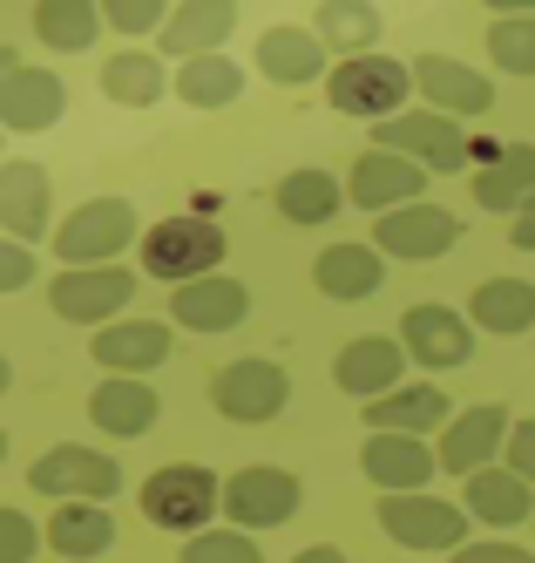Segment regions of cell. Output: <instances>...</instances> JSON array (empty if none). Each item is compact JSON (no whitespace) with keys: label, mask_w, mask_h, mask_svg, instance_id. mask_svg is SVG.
Masks as SVG:
<instances>
[{"label":"cell","mask_w":535,"mask_h":563,"mask_svg":"<svg viewBox=\"0 0 535 563\" xmlns=\"http://www.w3.org/2000/svg\"><path fill=\"white\" fill-rule=\"evenodd\" d=\"M468 327L495 333V340H515V333H535V286L528 278H481L475 299H468Z\"/></svg>","instance_id":"30"},{"label":"cell","mask_w":535,"mask_h":563,"mask_svg":"<svg viewBox=\"0 0 535 563\" xmlns=\"http://www.w3.org/2000/svg\"><path fill=\"white\" fill-rule=\"evenodd\" d=\"M231 27H237V0H177L156 34H163V55L190 62V55H218L231 42Z\"/></svg>","instance_id":"22"},{"label":"cell","mask_w":535,"mask_h":563,"mask_svg":"<svg viewBox=\"0 0 535 563\" xmlns=\"http://www.w3.org/2000/svg\"><path fill=\"white\" fill-rule=\"evenodd\" d=\"M102 34L96 0H34V42H48L55 55H81Z\"/></svg>","instance_id":"34"},{"label":"cell","mask_w":535,"mask_h":563,"mask_svg":"<svg viewBox=\"0 0 535 563\" xmlns=\"http://www.w3.org/2000/svg\"><path fill=\"white\" fill-rule=\"evenodd\" d=\"M333 380H339V394H353V400H374V394H387V387L406 380V346L387 340V333H359V340L339 346Z\"/></svg>","instance_id":"20"},{"label":"cell","mask_w":535,"mask_h":563,"mask_svg":"<svg viewBox=\"0 0 535 563\" xmlns=\"http://www.w3.org/2000/svg\"><path fill=\"white\" fill-rule=\"evenodd\" d=\"M190 109H231L237 96H244V68L218 48V55H190L183 68H177V82H170Z\"/></svg>","instance_id":"35"},{"label":"cell","mask_w":535,"mask_h":563,"mask_svg":"<svg viewBox=\"0 0 535 563\" xmlns=\"http://www.w3.org/2000/svg\"><path fill=\"white\" fill-rule=\"evenodd\" d=\"M305 503L299 475L292 468H271V462H252L237 468L224 489H218V509L231 516V530H278V522H292Z\"/></svg>","instance_id":"6"},{"label":"cell","mask_w":535,"mask_h":563,"mask_svg":"<svg viewBox=\"0 0 535 563\" xmlns=\"http://www.w3.org/2000/svg\"><path fill=\"white\" fill-rule=\"evenodd\" d=\"M509 245L515 252H535V197H522V205L509 211Z\"/></svg>","instance_id":"43"},{"label":"cell","mask_w":535,"mask_h":563,"mask_svg":"<svg viewBox=\"0 0 535 563\" xmlns=\"http://www.w3.org/2000/svg\"><path fill=\"white\" fill-rule=\"evenodd\" d=\"M271 205H278L285 224H325V218H339V211H346V184H339L333 170L305 164V170H285V177H278Z\"/></svg>","instance_id":"28"},{"label":"cell","mask_w":535,"mask_h":563,"mask_svg":"<svg viewBox=\"0 0 535 563\" xmlns=\"http://www.w3.org/2000/svg\"><path fill=\"white\" fill-rule=\"evenodd\" d=\"M380 530L406 550H461L468 543V509L441 503L427 489H393V496H380Z\"/></svg>","instance_id":"10"},{"label":"cell","mask_w":535,"mask_h":563,"mask_svg":"<svg viewBox=\"0 0 535 563\" xmlns=\"http://www.w3.org/2000/svg\"><path fill=\"white\" fill-rule=\"evenodd\" d=\"M136 299V272L130 265H68L55 286H48V306L68 327H109V319Z\"/></svg>","instance_id":"11"},{"label":"cell","mask_w":535,"mask_h":563,"mask_svg":"<svg viewBox=\"0 0 535 563\" xmlns=\"http://www.w3.org/2000/svg\"><path fill=\"white\" fill-rule=\"evenodd\" d=\"M55 224V190H48V170L14 156L0 164V238H21V245H41Z\"/></svg>","instance_id":"16"},{"label":"cell","mask_w":535,"mask_h":563,"mask_svg":"<svg viewBox=\"0 0 535 563\" xmlns=\"http://www.w3.org/2000/svg\"><path fill=\"white\" fill-rule=\"evenodd\" d=\"M488 14H535V0H481Z\"/></svg>","instance_id":"45"},{"label":"cell","mask_w":535,"mask_h":563,"mask_svg":"<svg viewBox=\"0 0 535 563\" xmlns=\"http://www.w3.org/2000/svg\"><path fill=\"white\" fill-rule=\"evenodd\" d=\"M502 441H509V408H495V400H481V408H455L441 421V449L434 462L447 475H475L502 455Z\"/></svg>","instance_id":"14"},{"label":"cell","mask_w":535,"mask_h":563,"mask_svg":"<svg viewBox=\"0 0 535 563\" xmlns=\"http://www.w3.org/2000/svg\"><path fill=\"white\" fill-rule=\"evenodd\" d=\"M156 415H163V400H156L149 374H109V380L89 394V421H96L102 434H115V441L149 434V428H156Z\"/></svg>","instance_id":"23"},{"label":"cell","mask_w":535,"mask_h":563,"mask_svg":"<svg viewBox=\"0 0 535 563\" xmlns=\"http://www.w3.org/2000/svg\"><path fill=\"white\" fill-rule=\"evenodd\" d=\"M461 509H468V522H488V530H515V522L535 516V482L488 462V468L461 475Z\"/></svg>","instance_id":"21"},{"label":"cell","mask_w":535,"mask_h":563,"mask_svg":"<svg viewBox=\"0 0 535 563\" xmlns=\"http://www.w3.org/2000/svg\"><path fill=\"white\" fill-rule=\"evenodd\" d=\"M488 62L502 75H535V14H495V27H488Z\"/></svg>","instance_id":"36"},{"label":"cell","mask_w":535,"mask_h":563,"mask_svg":"<svg viewBox=\"0 0 535 563\" xmlns=\"http://www.w3.org/2000/svg\"><path fill=\"white\" fill-rule=\"evenodd\" d=\"M447 415H455V400L434 380H400V387L366 400V428H380V434H434Z\"/></svg>","instance_id":"25"},{"label":"cell","mask_w":535,"mask_h":563,"mask_svg":"<svg viewBox=\"0 0 535 563\" xmlns=\"http://www.w3.org/2000/svg\"><path fill=\"white\" fill-rule=\"evenodd\" d=\"M258 68L285 89H305V82L325 75V42L312 27H265L258 34Z\"/></svg>","instance_id":"29"},{"label":"cell","mask_w":535,"mask_h":563,"mask_svg":"<svg viewBox=\"0 0 535 563\" xmlns=\"http://www.w3.org/2000/svg\"><path fill=\"white\" fill-rule=\"evenodd\" d=\"M427 190V170L421 164H406V156H393V150H366L359 164L346 170V205H359V211H393V205H414V197Z\"/></svg>","instance_id":"18"},{"label":"cell","mask_w":535,"mask_h":563,"mask_svg":"<svg viewBox=\"0 0 535 563\" xmlns=\"http://www.w3.org/2000/svg\"><path fill=\"white\" fill-rule=\"evenodd\" d=\"M177 563H265L252 530H190Z\"/></svg>","instance_id":"37"},{"label":"cell","mask_w":535,"mask_h":563,"mask_svg":"<svg viewBox=\"0 0 535 563\" xmlns=\"http://www.w3.org/2000/svg\"><path fill=\"white\" fill-rule=\"evenodd\" d=\"M522 197H535V143H502L495 164L475 170V205L481 211H515Z\"/></svg>","instance_id":"32"},{"label":"cell","mask_w":535,"mask_h":563,"mask_svg":"<svg viewBox=\"0 0 535 563\" xmlns=\"http://www.w3.org/2000/svg\"><path fill=\"white\" fill-rule=\"evenodd\" d=\"M292 563H346V550H333V543H312V550H299Z\"/></svg>","instance_id":"44"},{"label":"cell","mask_w":535,"mask_h":563,"mask_svg":"<svg viewBox=\"0 0 535 563\" xmlns=\"http://www.w3.org/2000/svg\"><path fill=\"white\" fill-rule=\"evenodd\" d=\"M89 353L109 374H156L170 360V327L163 319H109V327H96Z\"/></svg>","instance_id":"24"},{"label":"cell","mask_w":535,"mask_h":563,"mask_svg":"<svg viewBox=\"0 0 535 563\" xmlns=\"http://www.w3.org/2000/svg\"><path fill=\"white\" fill-rule=\"evenodd\" d=\"M406 75H414V96H427V109L455 115V123L495 109V82H488L481 68L455 62V55H421V62H406Z\"/></svg>","instance_id":"15"},{"label":"cell","mask_w":535,"mask_h":563,"mask_svg":"<svg viewBox=\"0 0 535 563\" xmlns=\"http://www.w3.org/2000/svg\"><path fill=\"white\" fill-rule=\"evenodd\" d=\"M14 387V367H8V353H0V394H8Z\"/></svg>","instance_id":"46"},{"label":"cell","mask_w":535,"mask_h":563,"mask_svg":"<svg viewBox=\"0 0 535 563\" xmlns=\"http://www.w3.org/2000/svg\"><path fill=\"white\" fill-rule=\"evenodd\" d=\"M136 238H143V224H136L130 197H89V205H75L55 224V258L62 265H115Z\"/></svg>","instance_id":"1"},{"label":"cell","mask_w":535,"mask_h":563,"mask_svg":"<svg viewBox=\"0 0 535 563\" xmlns=\"http://www.w3.org/2000/svg\"><path fill=\"white\" fill-rule=\"evenodd\" d=\"M447 563H535V550H522V543H461V550H447Z\"/></svg>","instance_id":"42"},{"label":"cell","mask_w":535,"mask_h":563,"mask_svg":"<svg viewBox=\"0 0 535 563\" xmlns=\"http://www.w3.org/2000/svg\"><path fill=\"white\" fill-rule=\"evenodd\" d=\"M312 34L325 42V55H374L380 34H387V21H380L374 0H319Z\"/></svg>","instance_id":"31"},{"label":"cell","mask_w":535,"mask_h":563,"mask_svg":"<svg viewBox=\"0 0 535 563\" xmlns=\"http://www.w3.org/2000/svg\"><path fill=\"white\" fill-rule=\"evenodd\" d=\"M359 468H366V482H374L380 496H393V489H427L434 482V449H427V434H366V449H359Z\"/></svg>","instance_id":"19"},{"label":"cell","mask_w":535,"mask_h":563,"mask_svg":"<svg viewBox=\"0 0 535 563\" xmlns=\"http://www.w3.org/2000/svg\"><path fill=\"white\" fill-rule=\"evenodd\" d=\"M244 312H252V292H244L237 278H224V272H203V278L170 286V319L183 333H231V327H244Z\"/></svg>","instance_id":"17"},{"label":"cell","mask_w":535,"mask_h":563,"mask_svg":"<svg viewBox=\"0 0 535 563\" xmlns=\"http://www.w3.org/2000/svg\"><path fill=\"white\" fill-rule=\"evenodd\" d=\"M143 516L156 522V530H203V522L218 516V475L203 468V462H170V468H156L143 482Z\"/></svg>","instance_id":"8"},{"label":"cell","mask_w":535,"mask_h":563,"mask_svg":"<svg viewBox=\"0 0 535 563\" xmlns=\"http://www.w3.org/2000/svg\"><path fill=\"white\" fill-rule=\"evenodd\" d=\"M285 400H292V374L278 360L252 353V360H231V367L211 380V408L237 428H258V421H278Z\"/></svg>","instance_id":"7"},{"label":"cell","mask_w":535,"mask_h":563,"mask_svg":"<svg viewBox=\"0 0 535 563\" xmlns=\"http://www.w3.org/2000/svg\"><path fill=\"white\" fill-rule=\"evenodd\" d=\"M27 482L48 503H115L122 496V462L102 449H81V441H55L48 455H34Z\"/></svg>","instance_id":"5"},{"label":"cell","mask_w":535,"mask_h":563,"mask_svg":"<svg viewBox=\"0 0 535 563\" xmlns=\"http://www.w3.org/2000/svg\"><path fill=\"white\" fill-rule=\"evenodd\" d=\"M136 245H143V272H149V278H163V286H183V278L218 272V258H224V231H218V218L177 211V218L149 224Z\"/></svg>","instance_id":"2"},{"label":"cell","mask_w":535,"mask_h":563,"mask_svg":"<svg viewBox=\"0 0 535 563\" xmlns=\"http://www.w3.org/2000/svg\"><path fill=\"white\" fill-rule=\"evenodd\" d=\"M41 556V530L21 509H0V563H34Z\"/></svg>","instance_id":"39"},{"label":"cell","mask_w":535,"mask_h":563,"mask_svg":"<svg viewBox=\"0 0 535 563\" xmlns=\"http://www.w3.org/2000/svg\"><path fill=\"white\" fill-rule=\"evenodd\" d=\"M528 522H535V516H528Z\"/></svg>","instance_id":"50"},{"label":"cell","mask_w":535,"mask_h":563,"mask_svg":"<svg viewBox=\"0 0 535 563\" xmlns=\"http://www.w3.org/2000/svg\"><path fill=\"white\" fill-rule=\"evenodd\" d=\"M393 340L406 346V367H427V374H455L475 360V327L455 306H406Z\"/></svg>","instance_id":"12"},{"label":"cell","mask_w":535,"mask_h":563,"mask_svg":"<svg viewBox=\"0 0 535 563\" xmlns=\"http://www.w3.org/2000/svg\"><path fill=\"white\" fill-rule=\"evenodd\" d=\"M502 468H515L522 482H535V415H528V421H509V441H502Z\"/></svg>","instance_id":"40"},{"label":"cell","mask_w":535,"mask_h":563,"mask_svg":"<svg viewBox=\"0 0 535 563\" xmlns=\"http://www.w3.org/2000/svg\"><path fill=\"white\" fill-rule=\"evenodd\" d=\"M96 8L115 34H156L163 14H170V0H96Z\"/></svg>","instance_id":"38"},{"label":"cell","mask_w":535,"mask_h":563,"mask_svg":"<svg viewBox=\"0 0 535 563\" xmlns=\"http://www.w3.org/2000/svg\"><path fill=\"white\" fill-rule=\"evenodd\" d=\"M41 543H55V556H68V563H96L115 550V509L109 503H55V522Z\"/></svg>","instance_id":"27"},{"label":"cell","mask_w":535,"mask_h":563,"mask_svg":"<svg viewBox=\"0 0 535 563\" xmlns=\"http://www.w3.org/2000/svg\"><path fill=\"white\" fill-rule=\"evenodd\" d=\"M21 286H34V245L0 238V292H21Z\"/></svg>","instance_id":"41"},{"label":"cell","mask_w":535,"mask_h":563,"mask_svg":"<svg viewBox=\"0 0 535 563\" xmlns=\"http://www.w3.org/2000/svg\"><path fill=\"white\" fill-rule=\"evenodd\" d=\"M374 150H393L406 164H421L434 177H455L468 170V130L441 109H400V115H380L374 123Z\"/></svg>","instance_id":"4"},{"label":"cell","mask_w":535,"mask_h":563,"mask_svg":"<svg viewBox=\"0 0 535 563\" xmlns=\"http://www.w3.org/2000/svg\"><path fill=\"white\" fill-rule=\"evenodd\" d=\"M0 462H8V428H0Z\"/></svg>","instance_id":"48"},{"label":"cell","mask_w":535,"mask_h":563,"mask_svg":"<svg viewBox=\"0 0 535 563\" xmlns=\"http://www.w3.org/2000/svg\"><path fill=\"white\" fill-rule=\"evenodd\" d=\"M163 89H170V75H163V55L130 48V55H109V62H102V96H109L115 109H156Z\"/></svg>","instance_id":"33"},{"label":"cell","mask_w":535,"mask_h":563,"mask_svg":"<svg viewBox=\"0 0 535 563\" xmlns=\"http://www.w3.org/2000/svg\"><path fill=\"white\" fill-rule=\"evenodd\" d=\"M312 286L325 299H339V306H359V299H374L387 286V258L374 245H333V252L312 258Z\"/></svg>","instance_id":"26"},{"label":"cell","mask_w":535,"mask_h":563,"mask_svg":"<svg viewBox=\"0 0 535 563\" xmlns=\"http://www.w3.org/2000/svg\"><path fill=\"white\" fill-rule=\"evenodd\" d=\"M406 96H414V75L393 55H346L333 75H325V102L339 115H359V123H380V115H400Z\"/></svg>","instance_id":"3"},{"label":"cell","mask_w":535,"mask_h":563,"mask_svg":"<svg viewBox=\"0 0 535 563\" xmlns=\"http://www.w3.org/2000/svg\"><path fill=\"white\" fill-rule=\"evenodd\" d=\"M0 136H8V130H0Z\"/></svg>","instance_id":"49"},{"label":"cell","mask_w":535,"mask_h":563,"mask_svg":"<svg viewBox=\"0 0 535 563\" xmlns=\"http://www.w3.org/2000/svg\"><path fill=\"white\" fill-rule=\"evenodd\" d=\"M62 115H68V82H62L55 68L14 62L8 75H0V130L34 136V130H55Z\"/></svg>","instance_id":"13"},{"label":"cell","mask_w":535,"mask_h":563,"mask_svg":"<svg viewBox=\"0 0 535 563\" xmlns=\"http://www.w3.org/2000/svg\"><path fill=\"white\" fill-rule=\"evenodd\" d=\"M14 62H21V55H14V48H8V42H0V75H8V68H14Z\"/></svg>","instance_id":"47"},{"label":"cell","mask_w":535,"mask_h":563,"mask_svg":"<svg viewBox=\"0 0 535 563\" xmlns=\"http://www.w3.org/2000/svg\"><path fill=\"white\" fill-rule=\"evenodd\" d=\"M461 245V218L441 211V205H393L374 218V252L380 258H406V265H427V258H447Z\"/></svg>","instance_id":"9"}]
</instances>
